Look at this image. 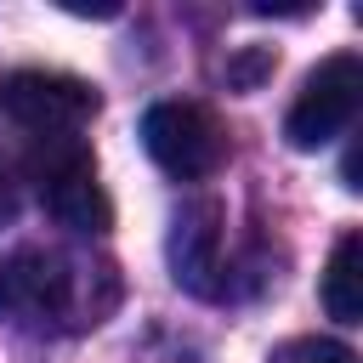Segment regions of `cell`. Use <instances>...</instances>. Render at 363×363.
I'll return each mask as SVG.
<instances>
[{"mask_svg": "<svg viewBox=\"0 0 363 363\" xmlns=\"http://www.w3.org/2000/svg\"><path fill=\"white\" fill-rule=\"evenodd\" d=\"M96 301H91V278L79 261L51 255V250H17L11 261H0V318L17 329H79L96 323Z\"/></svg>", "mask_w": 363, "mask_h": 363, "instance_id": "1", "label": "cell"}, {"mask_svg": "<svg viewBox=\"0 0 363 363\" xmlns=\"http://www.w3.org/2000/svg\"><path fill=\"white\" fill-rule=\"evenodd\" d=\"M28 182H34L40 210L68 233H102L113 221V204L96 182V159L79 136H34Z\"/></svg>", "mask_w": 363, "mask_h": 363, "instance_id": "2", "label": "cell"}, {"mask_svg": "<svg viewBox=\"0 0 363 363\" xmlns=\"http://www.w3.org/2000/svg\"><path fill=\"white\" fill-rule=\"evenodd\" d=\"M0 113L28 136H79V125L96 113V85L57 68H17L0 79Z\"/></svg>", "mask_w": 363, "mask_h": 363, "instance_id": "3", "label": "cell"}, {"mask_svg": "<svg viewBox=\"0 0 363 363\" xmlns=\"http://www.w3.org/2000/svg\"><path fill=\"white\" fill-rule=\"evenodd\" d=\"M357 102H363V62H357L352 51L323 57V62L306 74L301 96L289 102V113H284L289 147H323V142H335L340 130H352Z\"/></svg>", "mask_w": 363, "mask_h": 363, "instance_id": "4", "label": "cell"}, {"mask_svg": "<svg viewBox=\"0 0 363 363\" xmlns=\"http://www.w3.org/2000/svg\"><path fill=\"white\" fill-rule=\"evenodd\" d=\"M142 142H147L153 164L176 182H204L227 159V136H221L216 113L199 102H153L142 119Z\"/></svg>", "mask_w": 363, "mask_h": 363, "instance_id": "5", "label": "cell"}, {"mask_svg": "<svg viewBox=\"0 0 363 363\" xmlns=\"http://www.w3.org/2000/svg\"><path fill=\"white\" fill-rule=\"evenodd\" d=\"M170 267H176V284H187L193 295H210L221 301V272H227V255H221V210L210 199L187 204L176 216V233H170Z\"/></svg>", "mask_w": 363, "mask_h": 363, "instance_id": "6", "label": "cell"}, {"mask_svg": "<svg viewBox=\"0 0 363 363\" xmlns=\"http://www.w3.org/2000/svg\"><path fill=\"white\" fill-rule=\"evenodd\" d=\"M318 295H323V312L335 323H357V312H363V238L357 233H340Z\"/></svg>", "mask_w": 363, "mask_h": 363, "instance_id": "7", "label": "cell"}, {"mask_svg": "<svg viewBox=\"0 0 363 363\" xmlns=\"http://www.w3.org/2000/svg\"><path fill=\"white\" fill-rule=\"evenodd\" d=\"M267 363H357V352L352 346H340V340H318V335H301V340H284Z\"/></svg>", "mask_w": 363, "mask_h": 363, "instance_id": "8", "label": "cell"}, {"mask_svg": "<svg viewBox=\"0 0 363 363\" xmlns=\"http://www.w3.org/2000/svg\"><path fill=\"white\" fill-rule=\"evenodd\" d=\"M11 216H17V176L0 164V227H6Z\"/></svg>", "mask_w": 363, "mask_h": 363, "instance_id": "9", "label": "cell"}]
</instances>
